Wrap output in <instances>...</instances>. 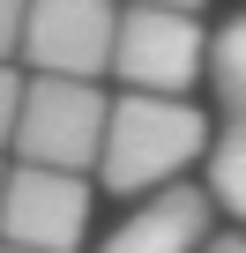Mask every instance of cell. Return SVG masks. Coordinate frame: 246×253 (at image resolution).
<instances>
[{"mask_svg":"<svg viewBox=\"0 0 246 253\" xmlns=\"http://www.w3.org/2000/svg\"><path fill=\"white\" fill-rule=\"evenodd\" d=\"M201 60H209V45H201L194 8H157V0L119 8L112 75L127 82V89H164V97H179V89L201 75Z\"/></svg>","mask_w":246,"mask_h":253,"instance_id":"obj_3","label":"cell"},{"mask_svg":"<svg viewBox=\"0 0 246 253\" xmlns=\"http://www.w3.org/2000/svg\"><path fill=\"white\" fill-rule=\"evenodd\" d=\"M15 112H23V75L0 60V142H15Z\"/></svg>","mask_w":246,"mask_h":253,"instance_id":"obj_9","label":"cell"},{"mask_svg":"<svg viewBox=\"0 0 246 253\" xmlns=\"http://www.w3.org/2000/svg\"><path fill=\"white\" fill-rule=\"evenodd\" d=\"M209 82H216L224 112H246V15L216 30V45H209Z\"/></svg>","mask_w":246,"mask_h":253,"instance_id":"obj_8","label":"cell"},{"mask_svg":"<svg viewBox=\"0 0 246 253\" xmlns=\"http://www.w3.org/2000/svg\"><path fill=\"white\" fill-rule=\"evenodd\" d=\"M23 15H30V0H0V60L23 52Z\"/></svg>","mask_w":246,"mask_h":253,"instance_id":"obj_10","label":"cell"},{"mask_svg":"<svg viewBox=\"0 0 246 253\" xmlns=\"http://www.w3.org/2000/svg\"><path fill=\"white\" fill-rule=\"evenodd\" d=\"M90 231V186L82 171L60 164H15L8 194H0V238L8 246H38V253H75Z\"/></svg>","mask_w":246,"mask_h":253,"instance_id":"obj_4","label":"cell"},{"mask_svg":"<svg viewBox=\"0 0 246 253\" xmlns=\"http://www.w3.org/2000/svg\"><path fill=\"white\" fill-rule=\"evenodd\" d=\"M209 142V126L194 104L164 97V89H127L104 119V157H97V179L112 194H157L172 186Z\"/></svg>","mask_w":246,"mask_h":253,"instance_id":"obj_1","label":"cell"},{"mask_svg":"<svg viewBox=\"0 0 246 253\" xmlns=\"http://www.w3.org/2000/svg\"><path fill=\"white\" fill-rule=\"evenodd\" d=\"M157 8H201V0H157Z\"/></svg>","mask_w":246,"mask_h":253,"instance_id":"obj_12","label":"cell"},{"mask_svg":"<svg viewBox=\"0 0 246 253\" xmlns=\"http://www.w3.org/2000/svg\"><path fill=\"white\" fill-rule=\"evenodd\" d=\"M201 253H246V238H209Z\"/></svg>","mask_w":246,"mask_h":253,"instance_id":"obj_11","label":"cell"},{"mask_svg":"<svg viewBox=\"0 0 246 253\" xmlns=\"http://www.w3.org/2000/svg\"><path fill=\"white\" fill-rule=\"evenodd\" d=\"M0 194H8V171H0Z\"/></svg>","mask_w":246,"mask_h":253,"instance_id":"obj_14","label":"cell"},{"mask_svg":"<svg viewBox=\"0 0 246 253\" xmlns=\"http://www.w3.org/2000/svg\"><path fill=\"white\" fill-rule=\"evenodd\" d=\"M104 119H112V97L97 89V75H30L23 112H15V157L60 164V171H97Z\"/></svg>","mask_w":246,"mask_h":253,"instance_id":"obj_2","label":"cell"},{"mask_svg":"<svg viewBox=\"0 0 246 253\" xmlns=\"http://www.w3.org/2000/svg\"><path fill=\"white\" fill-rule=\"evenodd\" d=\"M209 201L216 194H201V186H157L127 223H119L97 253H201V238H209Z\"/></svg>","mask_w":246,"mask_h":253,"instance_id":"obj_6","label":"cell"},{"mask_svg":"<svg viewBox=\"0 0 246 253\" xmlns=\"http://www.w3.org/2000/svg\"><path fill=\"white\" fill-rule=\"evenodd\" d=\"M209 194L246 223V112H231V126L209 142Z\"/></svg>","mask_w":246,"mask_h":253,"instance_id":"obj_7","label":"cell"},{"mask_svg":"<svg viewBox=\"0 0 246 253\" xmlns=\"http://www.w3.org/2000/svg\"><path fill=\"white\" fill-rule=\"evenodd\" d=\"M112 45H119L112 0H30L23 15L30 75H112Z\"/></svg>","mask_w":246,"mask_h":253,"instance_id":"obj_5","label":"cell"},{"mask_svg":"<svg viewBox=\"0 0 246 253\" xmlns=\"http://www.w3.org/2000/svg\"><path fill=\"white\" fill-rule=\"evenodd\" d=\"M0 253H38V246H0Z\"/></svg>","mask_w":246,"mask_h":253,"instance_id":"obj_13","label":"cell"}]
</instances>
